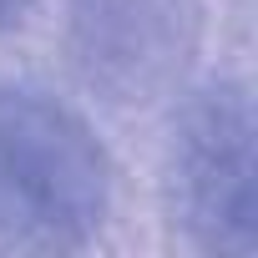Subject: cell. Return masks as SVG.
I'll use <instances>...</instances> for the list:
<instances>
[{
  "instance_id": "6da1fadb",
  "label": "cell",
  "mask_w": 258,
  "mask_h": 258,
  "mask_svg": "<svg viewBox=\"0 0 258 258\" xmlns=\"http://www.w3.org/2000/svg\"><path fill=\"white\" fill-rule=\"evenodd\" d=\"M111 208V157L56 96L0 86V253H76Z\"/></svg>"
},
{
  "instance_id": "3957f363",
  "label": "cell",
  "mask_w": 258,
  "mask_h": 258,
  "mask_svg": "<svg viewBox=\"0 0 258 258\" xmlns=\"http://www.w3.org/2000/svg\"><path fill=\"white\" fill-rule=\"evenodd\" d=\"M71 36L81 71L116 91L147 96L162 86L192 36L187 0H71Z\"/></svg>"
},
{
  "instance_id": "7a4b0ae2",
  "label": "cell",
  "mask_w": 258,
  "mask_h": 258,
  "mask_svg": "<svg viewBox=\"0 0 258 258\" xmlns=\"http://www.w3.org/2000/svg\"><path fill=\"white\" fill-rule=\"evenodd\" d=\"M172 203L182 233L203 253H253V101L243 86H213L182 111L172 147Z\"/></svg>"
},
{
  "instance_id": "277c9868",
  "label": "cell",
  "mask_w": 258,
  "mask_h": 258,
  "mask_svg": "<svg viewBox=\"0 0 258 258\" xmlns=\"http://www.w3.org/2000/svg\"><path fill=\"white\" fill-rule=\"evenodd\" d=\"M26 11H31V0H0V36H6V31H16Z\"/></svg>"
}]
</instances>
